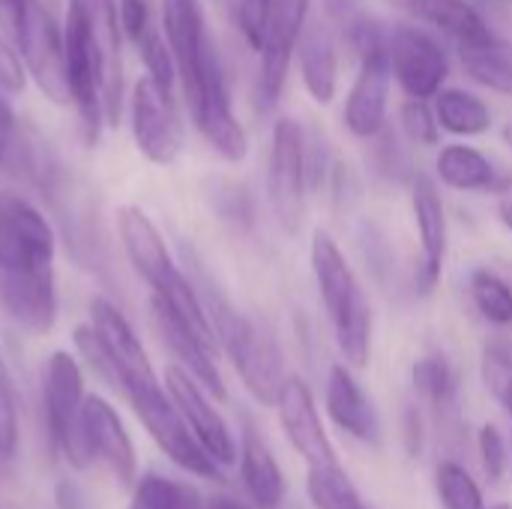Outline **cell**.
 <instances>
[{
    "label": "cell",
    "mask_w": 512,
    "mask_h": 509,
    "mask_svg": "<svg viewBox=\"0 0 512 509\" xmlns=\"http://www.w3.org/2000/svg\"><path fill=\"white\" fill-rule=\"evenodd\" d=\"M57 234L24 195L0 189V312L24 333L45 336L57 321Z\"/></svg>",
    "instance_id": "obj_1"
},
{
    "label": "cell",
    "mask_w": 512,
    "mask_h": 509,
    "mask_svg": "<svg viewBox=\"0 0 512 509\" xmlns=\"http://www.w3.org/2000/svg\"><path fill=\"white\" fill-rule=\"evenodd\" d=\"M63 66H66L69 102L75 105V114L81 120V135L87 144H96L102 126H108L105 120L108 66L78 0H69L63 18Z\"/></svg>",
    "instance_id": "obj_2"
},
{
    "label": "cell",
    "mask_w": 512,
    "mask_h": 509,
    "mask_svg": "<svg viewBox=\"0 0 512 509\" xmlns=\"http://www.w3.org/2000/svg\"><path fill=\"white\" fill-rule=\"evenodd\" d=\"M126 399L132 405V411L138 414L141 426L147 429V435L159 444V450L180 465L189 474L207 477V480H219V462L201 447V441L192 435L189 423L183 420L180 408L174 405V399L168 396V390L159 384V378L150 381H135L126 387Z\"/></svg>",
    "instance_id": "obj_3"
},
{
    "label": "cell",
    "mask_w": 512,
    "mask_h": 509,
    "mask_svg": "<svg viewBox=\"0 0 512 509\" xmlns=\"http://www.w3.org/2000/svg\"><path fill=\"white\" fill-rule=\"evenodd\" d=\"M84 375L69 351H54L42 375V417L51 447L75 468H90V456L81 441V408H84Z\"/></svg>",
    "instance_id": "obj_4"
},
{
    "label": "cell",
    "mask_w": 512,
    "mask_h": 509,
    "mask_svg": "<svg viewBox=\"0 0 512 509\" xmlns=\"http://www.w3.org/2000/svg\"><path fill=\"white\" fill-rule=\"evenodd\" d=\"M216 339H219V348H225V354L231 357L243 387L261 405H276L288 375H285L279 342L270 336V330H264L252 318L231 309L216 324Z\"/></svg>",
    "instance_id": "obj_5"
},
{
    "label": "cell",
    "mask_w": 512,
    "mask_h": 509,
    "mask_svg": "<svg viewBox=\"0 0 512 509\" xmlns=\"http://www.w3.org/2000/svg\"><path fill=\"white\" fill-rule=\"evenodd\" d=\"M309 144L303 126L291 117L276 120L270 138L267 159V198L288 234H297L306 216V192H309Z\"/></svg>",
    "instance_id": "obj_6"
},
{
    "label": "cell",
    "mask_w": 512,
    "mask_h": 509,
    "mask_svg": "<svg viewBox=\"0 0 512 509\" xmlns=\"http://www.w3.org/2000/svg\"><path fill=\"white\" fill-rule=\"evenodd\" d=\"M387 54L393 78L408 93V99H435L450 75V57L444 45L417 24L390 27Z\"/></svg>",
    "instance_id": "obj_7"
},
{
    "label": "cell",
    "mask_w": 512,
    "mask_h": 509,
    "mask_svg": "<svg viewBox=\"0 0 512 509\" xmlns=\"http://www.w3.org/2000/svg\"><path fill=\"white\" fill-rule=\"evenodd\" d=\"M132 138L138 153L153 165L177 162L183 150V123L177 117L174 99L150 75L138 78L129 99Z\"/></svg>",
    "instance_id": "obj_8"
},
{
    "label": "cell",
    "mask_w": 512,
    "mask_h": 509,
    "mask_svg": "<svg viewBox=\"0 0 512 509\" xmlns=\"http://www.w3.org/2000/svg\"><path fill=\"white\" fill-rule=\"evenodd\" d=\"M18 54L27 66V75L36 81V87L57 105L69 102V87H66V66H63V27H57L54 15L33 0L21 39H18Z\"/></svg>",
    "instance_id": "obj_9"
},
{
    "label": "cell",
    "mask_w": 512,
    "mask_h": 509,
    "mask_svg": "<svg viewBox=\"0 0 512 509\" xmlns=\"http://www.w3.org/2000/svg\"><path fill=\"white\" fill-rule=\"evenodd\" d=\"M312 12V0H276V12H273V24L267 33L264 48L258 51V105L261 108H273L282 96V87L288 81V69L297 51V39L309 21Z\"/></svg>",
    "instance_id": "obj_10"
},
{
    "label": "cell",
    "mask_w": 512,
    "mask_h": 509,
    "mask_svg": "<svg viewBox=\"0 0 512 509\" xmlns=\"http://www.w3.org/2000/svg\"><path fill=\"white\" fill-rule=\"evenodd\" d=\"M165 390L168 396L174 399V405L180 408L183 420L189 423L192 435L201 441V447L222 465H234L237 459V444H234V435L228 429V423L222 420V414L213 408L210 402V393L186 372L180 369L177 363L165 369Z\"/></svg>",
    "instance_id": "obj_11"
},
{
    "label": "cell",
    "mask_w": 512,
    "mask_h": 509,
    "mask_svg": "<svg viewBox=\"0 0 512 509\" xmlns=\"http://www.w3.org/2000/svg\"><path fill=\"white\" fill-rule=\"evenodd\" d=\"M393 81L396 78L387 48L360 57V72L345 96V111H342V120L354 138H375L384 129Z\"/></svg>",
    "instance_id": "obj_12"
},
{
    "label": "cell",
    "mask_w": 512,
    "mask_h": 509,
    "mask_svg": "<svg viewBox=\"0 0 512 509\" xmlns=\"http://www.w3.org/2000/svg\"><path fill=\"white\" fill-rule=\"evenodd\" d=\"M312 273H315V285H318L324 312L333 327H339L354 312L369 306L354 267L348 264V258L339 249V243L333 240V234L324 228H318L312 234Z\"/></svg>",
    "instance_id": "obj_13"
},
{
    "label": "cell",
    "mask_w": 512,
    "mask_h": 509,
    "mask_svg": "<svg viewBox=\"0 0 512 509\" xmlns=\"http://www.w3.org/2000/svg\"><path fill=\"white\" fill-rule=\"evenodd\" d=\"M81 441L90 462L108 465V471L123 483L132 486L138 480V459L132 438L117 417V411L102 396H87L81 408Z\"/></svg>",
    "instance_id": "obj_14"
},
{
    "label": "cell",
    "mask_w": 512,
    "mask_h": 509,
    "mask_svg": "<svg viewBox=\"0 0 512 509\" xmlns=\"http://www.w3.org/2000/svg\"><path fill=\"white\" fill-rule=\"evenodd\" d=\"M276 414H279V426L288 438V444L303 456L306 465H330L339 462L333 441L327 438V429L321 423L318 405L312 390L306 387L303 378H291L285 381L279 399H276Z\"/></svg>",
    "instance_id": "obj_15"
},
{
    "label": "cell",
    "mask_w": 512,
    "mask_h": 509,
    "mask_svg": "<svg viewBox=\"0 0 512 509\" xmlns=\"http://www.w3.org/2000/svg\"><path fill=\"white\" fill-rule=\"evenodd\" d=\"M411 210H414V225L420 237V267H417V285L423 294H432L435 285L441 282L444 261H447V210L441 201V192L432 177H417L414 180V195H411Z\"/></svg>",
    "instance_id": "obj_16"
},
{
    "label": "cell",
    "mask_w": 512,
    "mask_h": 509,
    "mask_svg": "<svg viewBox=\"0 0 512 509\" xmlns=\"http://www.w3.org/2000/svg\"><path fill=\"white\" fill-rule=\"evenodd\" d=\"M150 312H153L156 333L165 342V348L171 351V357L177 360V366L186 369L213 399H225V381H222L219 366H216L219 351L210 342H204L189 324H183L168 306H162L153 297H150Z\"/></svg>",
    "instance_id": "obj_17"
},
{
    "label": "cell",
    "mask_w": 512,
    "mask_h": 509,
    "mask_svg": "<svg viewBox=\"0 0 512 509\" xmlns=\"http://www.w3.org/2000/svg\"><path fill=\"white\" fill-rule=\"evenodd\" d=\"M117 231H120V243H123V252H126L132 270L147 282L150 291L159 288L171 273L180 270L165 246V237L159 234V228L141 207H132V204L120 207Z\"/></svg>",
    "instance_id": "obj_18"
},
{
    "label": "cell",
    "mask_w": 512,
    "mask_h": 509,
    "mask_svg": "<svg viewBox=\"0 0 512 509\" xmlns=\"http://www.w3.org/2000/svg\"><path fill=\"white\" fill-rule=\"evenodd\" d=\"M297 66H300V81L312 102L330 105L339 90V45L333 36V27L321 18L306 21L300 39H297Z\"/></svg>",
    "instance_id": "obj_19"
},
{
    "label": "cell",
    "mask_w": 512,
    "mask_h": 509,
    "mask_svg": "<svg viewBox=\"0 0 512 509\" xmlns=\"http://www.w3.org/2000/svg\"><path fill=\"white\" fill-rule=\"evenodd\" d=\"M90 324H93V330L99 333V339L105 342L108 354L114 357V363L120 369L123 396H126V387L129 384L156 378L153 363H150L141 339L135 336L132 324L123 318V312L111 300H105V297H93L90 300Z\"/></svg>",
    "instance_id": "obj_20"
},
{
    "label": "cell",
    "mask_w": 512,
    "mask_h": 509,
    "mask_svg": "<svg viewBox=\"0 0 512 509\" xmlns=\"http://www.w3.org/2000/svg\"><path fill=\"white\" fill-rule=\"evenodd\" d=\"M324 405L330 420L351 438L363 444H378L381 441V423L375 414V405L363 393L360 381L354 378L348 363H336L327 375V390H324Z\"/></svg>",
    "instance_id": "obj_21"
},
{
    "label": "cell",
    "mask_w": 512,
    "mask_h": 509,
    "mask_svg": "<svg viewBox=\"0 0 512 509\" xmlns=\"http://www.w3.org/2000/svg\"><path fill=\"white\" fill-rule=\"evenodd\" d=\"M390 3L408 12L414 21L435 27L459 48H474L495 39L489 21L468 0H390Z\"/></svg>",
    "instance_id": "obj_22"
},
{
    "label": "cell",
    "mask_w": 512,
    "mask_h": 509,
    "mask_svg": "<svg viewBox=\"0 0 512 509\" xmlns=\"http://www.w3.org/2000/svg\"><path fill=\"white\" fill-rule=\"evenodd\" d=\"M90 33L105 57L108 66V96H105V120L108 126L120 123L123 114V57H120V45H123V27H120V15H117V0H78Z\"/></svg>",
    "instance_id": "obj_23"
},
{
    "label": "cell",
    "mask_w": 512,
    "mask_h": 509,
    "mask_svg": "<svg viewBox=\"0 0 512 509\" xmlns=\"http://www.w3.org/2000/svg\"><path fill=\"white\" fill-rule=\"evenodd\" d=\"M438 180L456 192H504L510 177L498 171V165L471 144H444L435 159Z\"/></svg>",
    "instance_id": "obj_24"
},
{
    "label": "cell",
    "mask_w": 512,
    "mask_h": 509,
    "mask_svg": "<svg viewBox=\"0 0 512 509\" xmlns=\"http://www.w3.org/2000/svg\"><path fill=\"white\" fill-rule=\"evenodd\" d=\"M240 477L243 486L258 509H279L285 501V477L279 471V462L261 441L255 429L243 432L240 444Z\"/></svg>",
    "instance_id": "obj_25"
},
{
    "label": "cell",
    "mask_w": 512,
    "mask_h": 509,
    "mask_svg": "<svg viewBox=\"0 0 512 509\" xmlns=\"http://www.w3.org/2000/svg\"><path fill=\"white\" fill-rule=\"evenodd\" d=\"M435 117L438 126L456 138H477L492 129V108L483 96L465 87H444L435 96Z\"/></svg>",
    "instance_id": "obj_26"
},
{
    "label": "cell",
    "mask_w": 512,
    "mask_h": 509,
    "mask_svg": "<svg viewBox=\"0 0 512 509\" xmlns=\"http://www.w3.org/2000/svg\"><path fill=\"white\" fill-rule=\"evenodd\" d=\"M462 54V66L471 75V81H477L480 87L512 96V42L504 39H489L483 45L474 48H459Z\"/></svg>",
    "instance_id": "obj_27"
},
{
    "label": "cell",
    "mask_w": 512,
    "mask_h": 509,
    "mask_svg": "<svg viewBox=\"0 0 512 509\" xmlns=\"http://www.w3.org/2000/svg\"><path fill=\"white\" fill-rule=\"evenodd\" d=\"M414 390L426 405H432L438 420H447L450 414H456V375H453V366L447 363V357L429 354V357L417 360L414 363Z\"/></svg>",
    "instance_id": "obj_28"
},
{
    "label": "cell",
    "mask_w": 512,
    "mask_h": 509,
    "mask_svg": "<svg viewBox=\"0 0 512 509\" xmlns=\"http://www.w3.org/2000/svg\"><path fill=\"white\" fill-rule=\"evenodd\" d=\"M306 492L315 509H366L360 501L357 486L345 474L342 462L330 465H309Z\"/></svg>",
    "instance_id": "obj_29"
},
{
    "label": "cell",
    "mask_w": 512,
    "mask_h": 509,
    "mask_svg": "<svg viewBox=\"0 0 512 509\" xmlns=\"http://www.w3.org/2000/svg\"><path fill=\"white\" fill-rule=\"evenodd\" d=\"M132 507L138 509H207L204 498L198 489L159 477V474H147L138 480L135 495H132Z\"/></svg>",
    "instance_id": "obj_30"
},
{
    "label": "cell",
    "mask_w": 512,
    "mask_h": 509,
    "mask_svg": "<svg viewBox=\"0 0 512 509\" xmlns=\"http://www.w3.org/2000/svg\"><path fill=\"white\" fill-rule=\"evenodd\" d=\"M471 300L477 312L495 324V327H510L512 324V285L504 282L498 273L480 267L471 273Z\"/></svg>",
    "instance_id": "obj_31"
},
{
    "label": "cell",
    "mask_w": 512,
    "mask_h": 509,
    "mask_svg": "<svg viewBox=\"0 0 512 509\" xmlns=\"http://www.w3.org/2000/svg\"><path fill=\"white\" fill-rule=\"evenodd\" d=\"M435 489L444 509H486L477 480L456 462H441L435 471Z\"/></svg>",
    "instance_id": "obj_32"
},
{
    "label": "cell",
    "mask_w": 512,
    "mask_h": 509,
    "mask_svg": "<svg viewBox=\"0 0 512 509\" xmlns=\"http://www.w3.org/2000/svg\"><path fill=\"white\" fill-rule=\"evenodd\" d=\"M72 339H75V351H78V354H81V360L93 369V375H96L102 384H108L111 390L123 393L120 369H117L114 357L108 354L105 342L99 339V333L93 330V324H81V327H75Z\"/></svg>",
    "instance_id": "obj_33"
},
{
    "label": "cell",
    "mask_w": 512,
    "mask_h": 509,
    "mask_svg": "<svg viewBox=\"0 0 512 509\" xmlns=\"http://www.w3.org/2000/svg\"><path fill=\"white\" fill-rule=\"evenodd\" d=\"M480 372H483V384L486 390L507 408L512 414V348L507 342L495 339L483 348V360H480Z\"/></svg>",
    "instance_id": "obj_34"
},
{
    "label": "cell",
    "mask_w": 512,
    "mask_h": 509,
    "mask_svg": "<svg viewBox=\"0 0 512 509\" xmlns=\"http://www.w3.org/2000/svg\"><path fill=\"white\" fill-rule=\"evenodd\" d=\"M399 120H402L405 135H408L417 147H435V144H438L441 126H438L435 108H429L426 99H408V102L402 105V111H399Z\"/></svg>",
    "instance_id": "obj_35"
},
{
    "label": "cell",
    "mask_w": 512,
    "mask_h": 509,
    "mask_svg": "<svg viewBox=\"0 0 512 509\" xmlns=\"http://www.w3.org/2000/svg\"><path fill=\"white\" fill-rule=\"evenodd\" d=\"M21 138H24V123L15 117L6 93H0V174L3 177L12 174V165H15Z\"/></svg>",
    "instance_id": "obj_36"
},
{
    "label": "cell",
    "mask_w": 512,
    "mask_h": 509,
    "mask_svg": "<svg viewBox=\"0 0 512 509\" xmlns=\"http://www.w3.org/2000/svg\"><path fill=\"white\" fill-rule=\"evenodd\" d=\"M477 447H480V462H483L486 480L489 483H498L504 477L507 459H510V450L504 444V435L495 426H483L480 435H477Z\"/></svg>",
    "instance_id": "obj_37"
},
{
    "label": "cell",
    "mask_w": 512,
    "mask_h": 509,
    "mask_svg": "<svg viewBox=\"0 0 512 509\" xmlns=\"http://www.w3.org/2000/svg\"><path fill=\"white\" fill-rule=\"evenodd\" d=\"M18 447V408L12 378L0 369V456H12Z\"/></svg>",
    "instance_id": "obj_38"
},
{
    "label": "cell",
    "mask_w": 512,
    "mask_h": 509,
    "mask_svg": "<svg viewBox=\"0 0 512 509\" xmlns=\"http://www.w3.org/2000/svg\"><path fill=\"white\" fill-rule=\"evenodd\" d=\"M27 84V66L21 63L18 48L0 33V93L15 96Z\"/></svg>",
    "instance_id": "obj_39"
},
{
    "label": "cell",
    "mask_w": 512,
    "mask_h": 509,
    "mask_svg": "<svg viewBox=\"0 0 512 509\" xmlns=\"http://www.w3.org/2000/svg\"><path fill=\"white\" fill-rule=\"evenodd\" d=\"M117 15H120V27L123 36L129 42L141 39V33H147L156 21H153V9L150 0H117Z\"/></svg>",
    "instance_id": "obj_40"
},
{
    "label": "cell",
    "mask_w": 512,
    "mask_h": 509,
    "mask_svg": "<svg viewBox=\"0 0 512 509\" xmlns=\"http://www.w3.org/2000/svg\"><path fill=\"white\" fill-rule=\"evenodd\" d=\"M30 3L33 0H0V33L12 45H18V39H21V30H24Z\"/></svg>",
    "instance_id": "obj_41"
},
{
    "label": "cell",
    "mask_w": 512,
    "mask_h": 509,
    "mask_svg": "<svg viewBox=\"0 0 512 509\" xmlns=\"http://www.w3.org/2000/svg\"><path fill=\"white\" fill-rule=\"evenodd\" d=\"M54 504H57V509H90V498L75 480L63 477L54 486Z\"/></svg>",
    "instance_id": "obj_42"
},
{
    "label": "cell",
    "mask_w": 512,
    "mask_h": 509,
    "mask_svg": "<svg viewBox=\"0 0 512 509\" xmlns=\"http://www.w3.org/2000/svg\"><path fill=\"white\" fill-rule=\"evenodd\" d=\"M207 509H249V507H243L240 501H234V498H228V495H216V498H210V501H207Z\"/></svg>",
    "instance_id": "obj_43"
},
{
    "label": "cell",
    "mask_w": 512,
    "mask_h": 509,
    "mask_svg": "<svg viewBox=\"0 0 512 509\" xmlns=\"http://www.w3.org/2000/svg\"><path fill=\"white\" fill-rule=\"evenodd\" d=\"M498 219H501V225L512 234V198H501V204H498Z\"/></svg>",
    "instance_id": "obj_44"
},
{
    "label": "cell",
    "mask_w": 512,
    "mask_h": 509,
    "mask_svg": "<svg viewBox=\"0 0 512 509\" xmlns=\"http://www.w3.org/2000/svg\"><path fill=\"white\" fill-rule=\"evenodd\" d=\"M492 509H512V504H495Z\"/></svg>",
    "instance_id": "obj_45"
},
{
    "label": "cell",
    "mask_w": 512,
    "mask_h": 509,
    "mask_svg": "<svg viewBox=\"0 0 512 509\" xmlns=\"http://www.w3.org/2000/svg\"><path fill=\"white\" fill-rule=\"evenodd\" d=\"M504 138H507V141H510V144H512V126H510V129H507V132H504Z\"/></svg>",
    "instance_id": "obj_46"
},
{
    "label": "cell",
    "mask_w": 512,
    "mask_h": 509,
    "mask_svg": "<svg viewBox=\"0 0 512 509\" xmlns=\"http://www.w3.org/2000/svg\"><path fill=\"white\" fill-rule=\"evenodd\" d=\"M129 509H138V507H129Z\"/></svg>",
    "instance_id": "obj_47"
},
{
    "label": "cell",
    "mask_w": 512,
    "mask_h": 509,
    "mask_svg": "<svg viewBox=\"0 0 512 509\" xmlns=\"http://www.w3.org/2000/svg\"><path fill=\"white\" fill-rule=\"evenodd\" d=\"M366 509H369V507H366Z\"/></svg>",
    "instance_id": "obj_48"
}]
</instances>
